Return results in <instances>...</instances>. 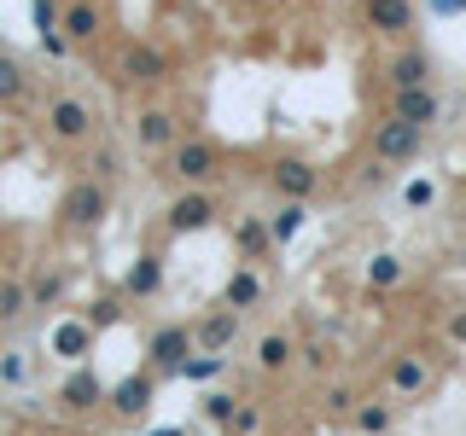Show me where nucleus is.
<instances>
[{
	"instance_id": "nucleus-1",
	"label": "nucleus",
	"mask_w": 466,
	"mask_h": 436,
	"mask_svg": "<svg viewBox=\"0 0 466 436\" xmlns=\"http://www.w3.org/2000/svg\"><path fill=\"white\" fill-rule=\"evenodd\" d=\"M420 145H426V128L408 123V116H390L373 134V157L379 164H408V157H420Z\"/></svg>"
},
{
	"instance_id": "nucleus-2",
	"label": "nucleus",
	"mask_w": 466,
	"mask_h": 436,
	"mask_svg": "<svg viewBox=\"0 0 466 436\" xmlns=\"http://www.w3.org/2000/svg\"><path fill=\"white\" fill-rule=\"evenodd\" d=\"M116 70H123L135 87H157V82H169V53L146 47V41H128L123 58H116Z\"/></svg>"
},
{
	"instance_id": "nucleus-3",
	"label": "nucleus",
	"mask_w": 466,
	"mask_h": 436,
	"mask_svg": "<svg viewBox=\"0 0 466 436\" xmlns=\"http://www.w3.org/2000/svg\"><path fill=\"white\" fill-rule=\"evenodd\" d=\"M169 174H181V181H210L216 174V145L210 140H175Z\"/></svg>"
},
{
	"instance_id": "nucleus-4",
	"label": "nucleus",
	"mask_w": 466,
	"mask_h": 436,
	"mask_svg": "<svg viewBox=\"0 0 466 436\" xmlns=\"http://www.w3.org/2000/svg\"><path fill=\"white\" fill-rule=\"evenodd\" d=\"M65 215L76 227H99V222H106V186H99V181H76L70 198H65Z\"/></svg>"
},
{
	"instance_id": "nucleus-5",
	"label": "nucleus",
	"mask_w": 466,
	"mask_h": 436,
	"mask_svg": "<svg viewBox=\"0 0 466 436\" xmlns=\"http://www.w3.org/2000/svg\"><path fill=\"white\" fill-rule=\"evenodd\" d=\"M210 222H216V198H204V193H187L169 203V233H198Z\"/></svg>"
},
{
	"instance_id": "nucleus-6",
	"label": "nucleus",
	"mask_w": 466,
	"mask_h": 436,
	"mask_svg": "<svg viewBox=\"0 0 466 436\" xmlns=\"http://www.w3.org/2000/svg\"><path fill=\"white\" fill-rule=\"evenodd\" d=\"M58 29H65V41H94L99 29H106V12H99L94 0H70V6L58 12Z\"/></svg>"
},
{
	"instance_id": "nucleus-7",
	"label": "nucleus",
	"mask_w": 466,
	"mask_h": 436,
	"mask_svg": "<svg viewBox=\"0 0 466 436\" xmlns=\"http://www.w3.org/2000/svg\"><path fill=\"white\" fill-rule=\"evenodd\" d=\"M368 29L373 35H402V29H414V0H368Z\"/></svg>"
},
{
	"instance_id": "nucleus-8",
	"label": "nucleus",
	"mask_w": 466,
	"mask_h": 436,
	"mask_svg": "<svg viewBox=\"0 0 466 436\" xmlns=\"http://www.w3.org/2000/svg\"><path fill=\"white\" fill-rule=\"evenodd\" d=\"M47 123H53L58 140H87V128H94V111H87L82 99H53Z\"/></svg>"
},
{
	"instance_id": "nucleus-9",
	"label": "nucleus",
	"mask_w": 466,
	"mask_h": 436,
	"mask_svg": "<svg viewBox=\"0 0 466 436\" xmlns=\"http://www.w3.org/2000/svg\"><path fill=\"white\" fill-rule=\"evenodd\" d=\"M274 186H280L286 198H309L320 186V174H315V164H303V157H280V164H274Z\"/></svg>"
},
{
	"instance_id": "nucleus-10",
	"label": "nucleus",
	"mask_w": 466,
	"mask_h": 436,
	"mask_svg": "<svg viewBox=\"0 0 466 436\" xmlns=\"http://www.w3.org/2000/svg\"><path fill=\"white\" fill-rule=\"evenodd\" d=\"M187 355H193V332L169 326V332H157V338H152V367L181 372V361H187Z\"/></svg>"
},
{
	"instance_id": "nucleus-11",
	"label": "nucleus",
	"mask_w": 466,
	"mask_h": 436,
	"mask_svg": "<svg viewBox=\"0 0 466 436\" xmlns=\"http://www.w3.org/2000/svg\"><path fill=\"white\" fill-rule=\"evenodd\" d=\"M53 349H58L65 361H82L87 349H94V332H87L82 320H58V326H53Z\"/></svg>"
},
{
	"instance_id": "nucleus-12",
	"label": "nucleus",
	"mask_w": 466,
	"mask_h": 436,
	"mask_svg": "<svg viewBox=\"0 0 466 436\" xmlns=\"http://www.w3.org/2000/svg\"><path fill=\"white\" fill-rule=\"evenodd\" d=\"M397 116H408V123L426 128L437 116V94H431V87H397Z\"/></svg>"
},
{
	"instance_id": "nucleus-13",
	"label": "nucleus",
	"mask_w": 466,
	"mask_h": 436,
	"mask_svg": "<svg viewBox=\"0 0 466 436\" xmlns=\"http://www.w3.org/2000/svg\"><path fill=\"white\" fill-rule=\"evenodd\" d=\"M233 332H239V314H233V309H222V314H210V320L198 326V343L210 349V355H222V349L233 343Z\"/></svg>"
},
{
	"instance_id": "nucleus-14",
	"label": "nucleus",
	"mask_w": 466,
	"mask_h": 436,
	"mask_svg": "<svg viewBox=\"0 0 466 436\" xmlns=\"http://www.w3.org/2000/svg\"><path fill=\"white\" fill-rule=\"evenodd\" d=\"M426 76H431V58L420 47L397 53V64H390V82H397V87H426Z\"/></svg>"
},
{
	"instance_id": "nucleus-15",
	"label": "nucleus",
	"mask_w": 466,
	"mask_h": 436,
	"mask_svg": "<svg viewBox=\"0 0 466 436\" xmlns=\"http://www.w3.org/2000/svg\"><path fill=\"white\" fill-rule=\"evenodd\" d=\"M111 407L116 413H146V407H152V378H123V384L111 390Z\"/></svg>"
},
{
	"instance_id": "nucleus-16",
	"label": "nucleus",
	"mask_w": 466,
	"mask_h": 436,
	"mask_svg": "<svg viewBox=\"0 0 466 436\" xmlns=\"http://www.w3.org/2000/svg\"><path fill=\"white\" fill-rule=\"evenodd\" d=\"M140 145H146V152H164V145H175V116L169 111H146L140 116Z\"/></svg>"
},
{
	"instance_id": "nucleus-17",
	"label": "nucleus",
	"mask_w": 466,
	"mask_h": 436,
	"mask_svg": "<svg viewBox=\"0 0 466 436\" xmlns=\"http://www.w3.org/2000/svg\"><path fill=\"white\" fill-rule=\"evenodd\" d=\"M222 302H228V309H251V302H262V280H257L251 268H245V273H233Z\"/></svg>"
},
{
	"instance_id": "nucleus-18",
	"label": "nucleus",
	"mask_w": 466,
	"mask_h": 436,
	"mask_svg": "<svg viewBox=\"0 0 466 436\" xmlns=\"http://www.w3.org/2000/svg\"><path fill=\"white\" fill-rule=\"evenodd\" d=\"M303 215H309V210H303V198H286V210H274V222H268V239H298V227H303Z\"/></svg>"
},
{
	"instance_id": "nucleus-19",
	"label": "nucleus",
	"mask_w": 466,
	"mask_h": 436,
	"mask_svg": "<svg viewBox=\"0 0 466 436\" xmlns=\"http://www.w3.org/2000/svg\"><path fill=\"white\" fill-rule=\"evenodd\" d=\"M157 285H164V262H157V256H140L135 273H128V291H135V297H152Z\"/></svg>"
},
{
	"instance_id": "nucleus-20",
	"label": "nucleus",
	"mask_w": 466,
	"mask_h": 436,
	"mask_svg": "<svg viewBox=\"0 0 466 436\" xmlns=\"http://www.w3.org/2000/svg\"><path fill=\"white\" fill-rule=\"evenodd\" d=\"M368 280L379 285V291H390V285H402V262L390 256V251H379L373 262H368Z\"/></svg>"
},
{
	"instance_id": "nucleus-21",
	"label": "nucleus",
	"mask_w": 466,
	"mask_h": 436,
	"mask_svg": "<svg viewBox=\"0 0 466 436\" xmlns=\"http://www.w3.org/2000/svg\"><path fill=\"white\" fill-rule=\"evenodd\" d=\"M58 401H70V407H94V401H99V378H94V372H76V378L65 384V396H58Z\"/></svg>"
},
{
	"instance_id": "nucleus-22",
	"label": "nucleus",
	"mask_w": 466,
	"mask_h": 436,
	"mask_svg": "<svg viewBox=\"0 0 466 436\" xmlns=\"http://www.w3.org/2000/svg\"><path fill=\"white\" fill-rule=\"evenodd\" d=\"M24 94H29V76L18 70V58L0 53V99H24Z\"/></svg>"
},
{
	"instance_id": "nucleus-23",
	"label": "nucleus",
	"mask_w": 466,
	"mask_h": 436,
	"mask_svg": "<svg viewBox=\"0 0 466 436\" xmlns=\"http://www.w3.org/2000/svg\"><path fill=\"white\" fill-rule=\"evenodd\" d=\"M181 372L193 378V384H210V378H222V355H210V349H204V355H187Z\"/></svg>"
},
{
	"instance_id": "nucleus-24",
	"label": "nucleus",
	"mask_w": 466,
	"mask_h": 436,
	"mask_svg": "<svg viewBox=\"0 0 466 436\" xmlns=\"http://www.w3.org/2000/svg\"><path fill=\"white\" fill-rule=\"evenodd\" d=\"M390 378H397V390H402V396H414V390H426V361H414V355H408V361H397V372H390Z\"/></svg>"
},
{
	"instance_id": "nucleus-25",
	"label": "nucleus",
	"mask_w": 466,
	"mask_h": 436,
	"mask_svg": "<svg viewBox=\"0 0 466 436\" xmlns=\"http://www.w3.org/2000/svg\"><path fill=\"white\" fill-rule=\"evenodd\" d=\"M257 361H262V367H268V372H280L286 361H291V343L280 338V332H274V338H262V349H257Z\"/></svg>"
},
{
	"instance_id": "nucleus-26",
	"label": "nucleus",
	"mask_w": 466,
	"mask_h": 436,
	"mask_svg": "<svg viewBox=\"0 0 466 436\" xmlns=\"http://www.w3.org/2000/svg\"><path fill=\"white\" fill-rule=\"evenodd\" d=\"M24 309H29V291L18 280H6V285H0V320H18Z\"/></svg>"
},
{
	"instance_id": "nucleus-27",
	"label": "nucleus",
	"mask_w": 466,
	"mask_h": 436,
	"mask_svg": "<svg viewBox=\"0 0 466 436\" xmlns=\"http://www.w3.org/2000/svg\"><path fill=\"white\" fill-rule=\"evenodd\" d=\"M233 407H239V396H228V390H210V396H204V413H210V425H228Z\"/></svg>"
},
{
	"instance_id": "nucleus-28",
	"label": "nucleus",
	"mask_w": 466,
	"mask_h": 436,
	"mask_svg": "<svg viewBox=\"0 0 466 436\" xmlns=\"http://www.w3.org/2000/svg\"><path fill=\"white\" fill-rule=\"evenodd\" d=\"M356 425H361V431H385V425H390V413L373 401V407H361V413H356Z\"/></svg>"
},
{
	"instance_id": "nucleus-29",
	"label": "nucleus",
	"mask_w": 466,
	"mask_h": 436,
	"mask_svg": "<svg viewBox=\"0 0 466 436\" xmlns=\"http://www.w3.org/2000/svg\"><path fill=\"white\" fill-rule=\"evenodd\" d=\"M239 244H245V251H262V244H268V227H262V222H245L239 227Z\"/></svg>"
},
{
	"instance_id": "nucleus-30",
	"label": "nucleus",
	"mask_w": 466,
	"mask_h": 436,
	"mask_svg": "<svg viewBox=\"0 0 466 436\" xmlns=\"http://www.w3.org/2000/svg\"><path fill=\"white\" fill-rule=\"evenodd\" d=\"M0 378H6V384H24V378H29L24 355H0Z\"/></svg>"
},
{
	"instance_id": "nucleus-31",
	"label": "nucleus",
	"mask_w": 466,
	"mask_h": 436,
	"mask_svg": "<svg viewBox=\"0 0 466 436\" xmlns=\"http://www.w3.org/2000/svg\"><path fill=\"white\" fill-rule=\"evenodd\" d=\"M228 425L239 431V436H251V431L262 425V419H257V407H233V419H228Z\"/></svg>"
},
{
	"instance_id": "nucleus-32",
	"label": "nucleus",
	"mask_w": 466,
	"mask_h": 436,
	"mask_svg": "<svg viewBox=\"0 0 466 436\" xmlns=\"http://www.w3.org/2000/svg\"><path fill=\"white\" fill-rule=\"evenodd\" d=\"M408 203H414V210H426V203H431V181H408Z\"/></svg>"
},
{
	"instance_id": "nucleus-33",
	"label": "nucleus",
	"mask_w": 466,
	"mask_h": 436,
	"mask_svg": "<svg viewBox=\"0 0 466 436\" xmlns=\"http://www.w3.org/2000/svg\"><path fill=\"white\" fill-rule=\"evenodd\" d=\"M94 174H116V152H99L94 157Z\"/></svg>"
},
{
	"instance_id": "nucleus-34",
	"label": "nucleus",
	"mask_w": 466,
	"mask_h": 436,
	"mask_svg": "<svg viewBox=\"0 0 466 436\" xmlns=\"http://www.w3.org/2000/svg\"><path fill=\"white\" fill-rule=\"evenodd\" d=\"M431 12H437V18H449V12H466V0H431Z\"/></svg>"
},
{
	"instance_id": "nucleus-35",
	"label": "nucleus",
	"mask_w": 466,
	"mask_h": 436,
	"mask_svg": "<svg viewBox=\"0 0 466 436\" xmlns=\"http://www.w3.org/2000/svg\"><path fill=\"white\" fill-rule=\"evenodd\" d=\"M449 332H455V343H466V314H455V326H449Z\"/></svg>"
},
{
	"instance_id": "nucleus-36",
	"label": "nucleus",
	"mask_w": 466,
	"mask_h": 436,
	"mask_svg": "<svg viewBox=\"0 0 466 436\" xmlns=\"http://www.w3.org/2000/svg\"><path fill=\"white\" fill-rule=\"evenodd\" d=\"M152 436H187V431H175V425H169V431H152Z\"/></svg>"
}]
</instances>
